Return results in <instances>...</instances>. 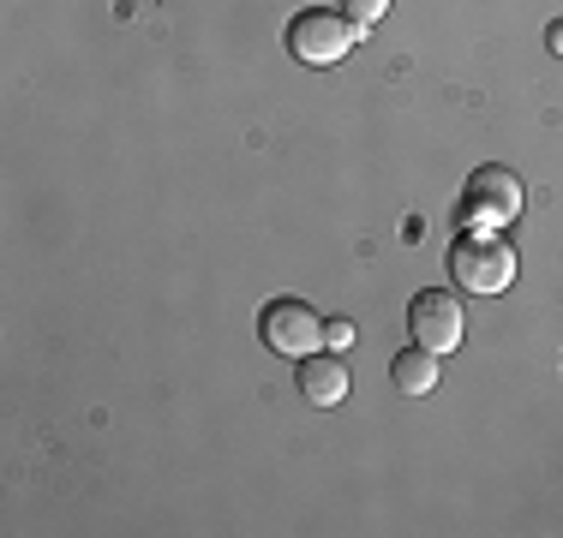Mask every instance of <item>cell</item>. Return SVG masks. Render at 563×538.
I'll use <instances>...</instances> for the list:
<instances>
[{
  "instance_id": "6da1fadb",
  "label": "cell",
  "mask_w": 563,
  "mask_h": 538,
  "mask_svg": "<svg viewBox=\"0 0 563 538\" xmlns=\"http://www.w3.org/2000/svg\"><path fill=\"white\" fill-rule=\"evenodd\" d=\"M450 276L467 293H504L516 281V246L492 227H462V239L450 246Z\"/></svg>"
},
{
  "instance_id": "7a4b0ae2",
  "label": "cell",
  "mask_w": 563,
  "mask_h": 538,
  "mask_svg": "<svg viewBox=\"0 0 563 538\" xmlns=\"http://www.w3.org/2000/svg\"><path fill=\"white\" fill-rule=\"evenodd\" d=\"M516 210H521V180H516V168L486 161V168L467 173V186H462V227L516 222Z\"/></svg>"
},
{
  "instance_id": "3957f363",
  "label": "cell",
  "mask_w": 563,
  "mask_h": 538,
  "mask_svg": "<svg viewBox=\"0 0 563 538\" xmlns=\"http://www.w3.org/2000/svg\"><path fill=\"white\" fill-rule=\"evenodd\" d=\"M354 24L342 19V12H330V7H306V12H294L288 19V54L294 60H306V66H336L347 48H354Z\"/></svg>"
},
{
  "instance_id": "277c9868",
  "label": "cell",
  "mask_w": 563,
  "mask_h": 538,
  "mask_svg": "<svg viewBox=\"0 0 563 538\" xmlns=\"http://www.w3.org/2000/svg\"><path fill=\"white\" fill-rule=\"evenodd\" d=\"M258 335L271 354H288V359H306L324 347V323H318V312L306 300H271L258 317Z\"/></svg>"
},
{
  "instance_id": "5b68a950",
  "label": "cell",
  "mask_w": 563,
  "mask_h": 538,
  "mask_svg": "<svg viewBox=\"0 0 563 538\" xmlns=\"http://www.w3.org/2000/svg\"><path fill=\"white\" fill-rule=\"evenodd\" d=\"M408 335L420 347H432V354H450V347H462V335H467V317H462V300L444 288H432V293H413V305H408Z\"/></svg>"
},
{
  "instance_id": "8992f818",
  "label": "cell",
  "mask_w": 563,
  "mask_h": 538,
  "mask_svg": "<svg viewBox=\"0 0 563 538\" xmlns=\"http://www.w3.org/2000/svg\"><path fill=\"white\" fill-rule=\"evenodd\" d=\"M300 395L312 401V407H336V401L347 395V366L336 354H306L300 366Z\"/></svg>"
},
{
  "instance_id": "52a82bcc",
  "label": "cell",
  "mask_w": 563,
  "mask_h": 538,
  "mask_svg": "<svg viewBox=\"0 0 563 538\" xmlns=\"http://www.w3.org/2000/svg\"><path fill=\"white\" fill-rule=\"evenodd\" d=\"M390 383L401 389V395H426V389H438V354L432 347H401V354L390 359Z\"/></svg>"
},
{
  "instance_id": "ba28073f",
  "label": "cell",
  "mask_w": 563,
  "mask_h": 538,
  "mask_svg": "<svg viewBox=\"0 0 563 538\" xmlns=\"http://www.w3.org/2000/svg\"><path fill=\"white\" fill-rule=\"evenodd\" d=\"M384 12H390V0H342V19H347V24H354V31H360V36H366V31H372V24H378V19H384Z\"/></svg>"
},
{
  "instance_id": "9c48e42d",
  "label": "cell",
  "mask_w": 563,
  "mask_h": 538,
  "mask_svg": "<svg viewBox=\"0 0 563 538\" xmlns=\"http://www.w3.org/2000/svg\"><path fill=\"white\" fill-rule=\"evenodd\" d=\"M324 347H330V354L354 347V323H347V317H330V323H324Z\"/></svg>"
},
{
  "instance_id": "30bf717a",
  "label": "cell",
  "mask_w": 563,
  "mask_h": 538,
  "mask_svg": "<svg viewBox=\"0 0 563 538\" xmlns=\"http://www.w3.org/2000/svg\"><path fill=\"white\" fill-rule=\"evenodd\" d=\"M545 48L563 54V19H558V24H545Z\"/></svg>"
}]
</instances>
